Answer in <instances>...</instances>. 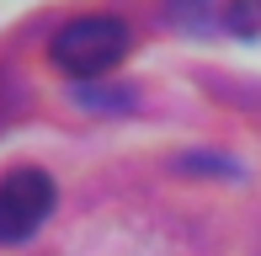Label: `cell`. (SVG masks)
<instances>
[{"label":"cell","mask_w":261,"mask_h":256,"mask_svg":"<svg viewBox=\"0 0 261 256\" xmlns=\"http://www.w3.org/2000/svg\"><path fill=\"white\" fill-rule=\"evenodd\" d=\"M128 43L134 38H128V27L117 16H75L69 27L54 32L48 59H54V69H64V75L91 80V75H107L112 64H123Z\"/></svg>","instance_id":"obj_1"},{"label":"cell","mask_w":261,"mask_h":256,"mask_svg":"<svg viewBox=\"0 0 261 256\" xmlns=\"http://www.w3.org/2000/svg\"><path fill=\"white\" fill-rule=\"evenodd\" d=\"M54 214V182L43 171L21 166L0 182V240L6 246H21L43 229V219Z\"/></svg>","instance_id":"obj_2"}]
</instances>
